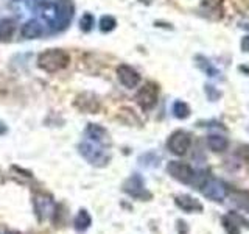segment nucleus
I'll return each instance as SVG.
<instances>
[{
    "instance_id": "obj_1",
    "label": "nucleus",
    "mask_w": 249,
    "mask_h": 234,
    "mask_svg": "<svg viewBox=\"0 0 249 234\" xmlns=\"http://www.w3.org/2000/svg\"><path fill=\"white\" fill-rule=\"evenodd\" d=\"M69 62H70L69 53L61 49H49L37 57V66L50 74L66 69L69 66Z\"/></svg>"
},
{
    "instance_id": "obj_2",
    "label": "nucleus",
    "mask_w": 249,
    "mask_h": 234,
    "mask_svg": "<svg viewBox=\"0 0 249 234\" xmlns=\"http://www.w3.org/2000/svg\"><path fill=\"white\" fill-rule=\"evenodd\" d=\"M201 192L204 194V197L216 201V203H221L226 198L229 197V192H231V187L226 184L221 179H216V178H207V181L204 183V186L201 187Z\"/></svg>"
},
{
    "instance_id": "obj_3",
    "label": "nucleus",
    "mask_w": 249,
    "mask_h": 234,
    "mask_svg": "<svg viewBox=\"0 0 249 234\" xmlns=\"http://www.w3.org/2000/svg\"><path fill=\"white\" fill-rule=\"evenodd\" d=\"M136 100L143 111H150V109L156 106V103H158V100H159V86L154 81L145 83L142 88L137 91Z\"/></svg>"
},
{
    "instance_id": "obj_4",
    "label": "nucleus",
    "mask_w": 249,
    "mask_h": 234,
    "mask_svg": "<svg viewBox=\"0 0 249 234\" xmlns=\"http://www.w3.org/2000/svg\"><path fill=\"white\" fill-rule=\"evenodd\" d=\"M192 145V136L184 130H178L171 133V136L167 140V148L176 155V156H184Z\"/></svg>"
},
{
    "instance_id": "obj_5",
    "label": "nucleus",
    "mask_w": 249,
    "mask_h": 234,
    "mask_svg": "<svg viewBox=\"0 0 249 234\" xmlns=\"http://www.w3.org/2000/svg\"><path fill=\"white\" fill-rule=\"evenodd\" d=\"M80 152L88 159L90 164L93 166H98V167H103L109 162V155L103 150L101 147H98L97 144H90V142H83L80 145Z\"/></svg>"
},
{
    "instance_id": "obj_6",
    "label": "nucleus",
    "mask_w": 249,
    "mask_h": 234,
    "mask_svg": "<svg viewBox=\"0 0 249 234\" xmlns=\"http://www.w3.org/2000/svg\"><path fill=\"white\" fill-rule=\"evenodd\" d=\"M167 172L175 179H178L179 183H184V184H192L195 175H196V172L192 169V166H189V164H185L182 161H170L167 166Z\"/></svg>"
},
{
    "instance_id": "obj_7",
    "label": "nucleus",
    "mask_w": 249,
    "mask_h": 234,
    "mask_svg": "<svg viewBox=\"0 0 249 234\" xmlns=\"http://www.w3.org/2000/svg\"><path fill=\"white\" fill-rule=\"evenodd\" d=\"M33 208H35V213L39 222H44L47 218H50L54 211H56V205L54 201L52 200V197L45 194H36L35 198H33Z\"/></svg>"
},
{
    "instance_id": "obj_8",
    "label": "nucleus",
    "mask_w": 249,
    "mask_h": 234,
    "mask_svg": "<svg viewBox=\"0 0 249 234\" xmlns=\"http://www.w3.org/2000/svg\"><path fill=\"white\" fill-rule=\"evenodd\" d=\"M123 191L128 195H131L132 198L137 200H150L151 194L145 189V183L140 175H132L131 178H128L123 184Z\"/></svg>"
},
{
    "instance_id": "obj_9",
    "label": "nucleus",
    "mask_w": 249,
    "mask_h": 234,
    "mask_svg": "<svg viewBox=\"0 0 249 234\" xmlns=\"http://www.w3.org/2000/svg\"><path fill=\"white\" fill-rule=\"evenodd\" d=\"M201 14L212 20L223 19L224 0H201Z\"/></svg>"
},
{
    "instance_id": "obj_10",
    "label": "nucleus",
    "mask_w": 249,
    "mask_h": 234,
    "mask_svg": "<svg viewBox=\"0 0 249 234\" xmlns=\"http://www.w3.org/2000/svg\"><path fill=\"white\" fill-rule=\"evenodd\" d=\"M117 77H119V81L128 89L137 88V84L140 83L139 72L136 69H132L131 66H126V64L119 66V69H117Z\"/></svg>"
},
{
    "instance_id": "obj_11",
    "label": "nucleus",
    "mask_w": 249,
    "mask_h": 234,
    "mask_svg": "<svg viewBox=\"0 0 249 234\" xmlns=\"http://www.w3.org/2000/svg\"><path fill=\"white\" fill-rule=\"evenodd\" d=\"M75 106L80 109V111L88 113V114H93V113L100 111L98 98L93 96V94H89V92H84V94H81V96H78L75 100Z\"/></svg>"
},
{
    "instance_id": "obj_12",
    "label": "nucleus",
    "mask_w": 249,
    "mask_h": 234,
    "mask_svg": "<svg viewBox=\"0 0 249 234\" xmlns=\"http://www.w3.org/2000/svg\"><path fill=\"white\" fill-rule=\"evenodd\" d=\"M175 203L179 209L185 211V213H202V203L196 198H193L192 195H187V194H182V195H176L175 197Z\"/></svg>"
},
{
    "instance_id": "obj_13",
    "label": "nucleus",
    "mask_w": 249,
    "mask_h": 234,
    "mask_svg": "<svg viewBox=\"0 0 249 234\" xmlns=\"http://www.w3.org/2000/svg\"><path fill=\"white\" fill-rule=\"evenodd\" d=\"M86 135H88V137L90 140H95V144H106L107 142V131L100 127V125H95V123H90L88 130H86Z\"/></svg>"
},
{
    "instance_id": "obj_14",
    "label": "nucleus",
    "mask_w": 249,
    "mask_h": 234,
    "mask_svg": "<svg viewBox=\"0 0 249 234\" xmlns=\"http://www.w3.org/2000/svg\"><path fill=\"white\" fill-rule=\"evenodd\" d=\"M229 198L232 205H235L238 209H243L249 213V192L246 191H231Z\"/></svg>"
},
{
    "instance_id": "obj_15",
    "label": "nucleus",
    "mask_w": 249,
    "mask_h": 234,
    "mask_svg": "<svg viewBox=\"0 0 249 234\" xmlns=\"http://www.w3.org/2000/svg\"><path fill=\"white\" fill-rule=\"evenodd\" d=\"M207 147L215 153H221L229 147V140H228V137H224L221 135H209L207 136Z\"/></svg>"
},
{
    "instance_id": "obj_16",
    "label": "nucleus",
    "mask_w": 249,
    "mask_h": 234,
    "mask_svg": "<svg viewBox=\"0 0 249 234\" xmlns=\"http://www.w3.org/2000/svg\"><path fill=\"white\" fill-rule=\"evenodd\" d=\"M240 215H235V213H231L226 217L221 218V223L228 234H240V226H238Z\"/></svg>"
},
{
    "instance_id": "obj_17",
    "label": "nucleus",
    "mask_w": 249,
    "mask_h": 234,
    "mask_svg": "<svg viewBox=\"0 0 249 234\" xmlns=\"http://www.w3.org/2000/svg\"><path fill=\"white\" fill-rule=\"evenodd\" d=\"M90 225H92V217H90V214L86 209H81L80 213H78V215L75 217V220H73L75 230L76 231H86Z\"/></svg>"
},
{
    "instance_id": "obj_18",
    "label": "nucleus",
    "mask_w": 249,
    "mask_h": 234,
    "mask_svg": "<svg viewBox=\"0 0 249 234\" xmlns=\"http://www.w3.org/2000/svg\"><path fill=\"white\" fill-rule=\"evenodd\" d=\"M41 35H42V27L39 25V22H36V20H30L22 27V36L27 39H35V38H39Z\"/></svg>"
},
{
    "instance_id": "obj_19",
    "label": "nucleus",
    "mask_w": 249,
    "mask_h": 234,
    "mask_svg": "<svg viewBox=\"0 0 249 234\" xmlns=\"http://www.w3.org/2000/svg\"><path fill=\"white\" fill-rule=\"evenodd\" d=\"M14 30H16V25H14L13 20H10V19L0 20V42L10 41L13 33H14Z\"/></svg>"
},
{
    "instance_id": "obj_20",
    "label": "nucleus",
    "mask_w": 249,
    "mask_h": 234,
    "mask_svg": "<svg viewBox=\"0 0 249 234\" xmlns=\"http://www.w3.org/2000/svg\"><path fill=\"white\" fill-rule=\"evenodd\" d=\"M56 11L58 16L62 18L64 20L72 19V14H73V5L69 2V0H61V2L56 5Z\"/></svg>"
},
{
    "instance_id": "obj_21",
    "label": "nucleus",
    "mask_w": 249,
    "mask_h": 234,
    "mask_svg": "<svg viewBox=\"0 0 249 234\" xmlns=\"http://www.w3.org/2000/svg\"><path fill=\"white\" fill-rule=\"evenodd\" d=\"M173 114H175V117H178V119H187V117L190 116V108L187 103L179 100L173 105Z\"/></svg>"
},
{
    "instance_id": "obj_22",
    "label": "nucleus",
    "mask_w": 249,
    "mask_h": 234,
    "mask_svg": "<svg viewBox=\"0 0 249 234\" xmlns=\"http://www.w3.org/2000/svg\"><path fill=\"white\" fill-rule=\"evenodd\" d=\"M115 27V19L111 18V16H105L100 22V28L101 31H111Z\"/></svg>"
},
{
    "instance_id": "obj_23",
    "label": "nucleus",
    "mask_w": 249,
    "mask_h": 234,
    "mask_svg": "<svg viewBox=\"0 0 249 234\" xmlns=\"http://www.w3.org/2000/svg\"><path fill=\"white\" fill-rule=\"evenodd\" d=\"M93 23V20H92V16L90 14H86L84 18L81 19V27L84 28V30H90V25Z\"/></svg>"
},
{
    "instance_id": "obj_24",
    "label": "nucleus",
    "mask_w": 249,
    "mask_h": 234,
    "mask_svg": "<svg viewBox=\"0 0 249 234\" xmlns=\"http://www.w3.org/2000/svg\"><path fill=\"white\" fill-rule=\"evenodd\" d=\"M240 155L243 156V158L249 162V145H245V147H241V150H240Z\"/></svg>"
},
{
    "instance_id": "obj_25",
    "label": "nucleus",
    "mask_w": 249,
    "mask_h": 234,
    "mask_svg": "<svg viewBox=\"0 0 249 234\" xmlns=\"http://www.w3.org/2000/svg\"><path fill=\"white\" fill-rule=\"evenodd\" d=\"M241 49H243V52H249V36L243 38V41H241Z\"/></svg>"
},
{
    "instance_id": "obj_26",
    "label": "nucleus",
    "mask_w": 249,
    "mask_h": 234,
    "mask_svg": "<svg viewBox=\"0 0 249 234\" xmlns=\"http://www.w3.org/2000/svg\"><path fill=\"white\" fill-rule=\"evenodd\" d=\"M6 133V127L3 125V122H0V135H5Z\"/></svg>"
},
{
    "instance_id": "obj_27",
    "label": "nucleus",
    "mask_w": 249,
    "mask_h": 234,
    "mask_svg": "<svg viewBox=\"0 0 249 234\" xmlns=\"http://www.w3.org/2000/svg\"><path fill=\"white\" fill-rule=\"evenodd\" d=\"M5 234H22V233L18 231V230H10V231H6Z\"/></svg>"
}]
</instances>
